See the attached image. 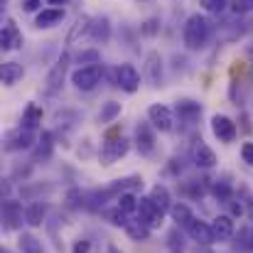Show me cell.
I'll list each match as a JSON object with an SVG mask.
<instances>
[{
	"label": "cell",
	"instance_id": "obj_1",
	"mask_svg": "<svg viewBox=\"0 0 253 253\" xmlns=\"http://www.w3.org/2000/svg\"><path fill=\"white\" fill-rule=\"evenodd\" d=\"M211 32H214V22L207 17V15H189L184 27H182V42L189 52H199L207 47V42L211 40Z\"/></svg>",
	"mask_w": 253,
	"mask_h": 253
},
{
	"label": "cell",
	"instance_id": "obj_2",
	"mask_svg": "<svg viewBox=\"0 0 253 253\" xmlns=\"http://www.w3.org/2000/svg\"><path fill=\"white\" fill-rule=\"evenodd\" d=\"M103 74H106V69L101 64H96V67H79V69L72 72V84L77 86L79 91H93L96 86L101 84Z\"/></svg>",
	"mask_w": 253,
	"mask_h": 253
},
{
	"label": "cell",
	"instance_id": "obj_3",
	"mask_svg": "<svg viewBox=\"0 0 253 253\" xmlns=\"http://www.w3.org/2000/svg\"><path fill=\"white\" fill-rule=\"evenodd\" d=\"M111 82H113V86L123 88L126 93H135L140 88V74H138V69L133 64H121V67L113 69Z\"/></svg>",
	"mask_w": 253,
	"mask_h": 253
},
{
	"label": "cell",
	"instance_id": "obj_4",
	"mask_svg": "<svg viewBox=\"0 0 253 253\" xmlns=\"http://www.w3.org/2000/svg\"><path fill=\"white\" fill-rule=\"evenodd\" d=\"M128 148H130V143H128L126 138H113V135H108L106 143H103V148H101V153H98L101 165H113L116 160H121V158L128 153Z\"/></svg>",
	"mask_w": 253,
	"mask_h": 253
},
{
	"label": "cell",
	"instance_id": "obj_5",
	"mask_svg": "<svg viewBox=\"0 0 253 253\" xmlns=\"http://www.w3.org/2000/svg\"><path fill=\"white\" fill-rule=\"evenodd\" d=\"M67 67H69V54L64 52V54L52 64V69H49V74H47V79H44V88H47L49 96H54V93L62 88L64 77H67Z\"/></svg>",
	"mask_w": 253,
	"mask_h": 253
},
{
	"label": "cell",
	"instance_id": "obj_6",
	"mask_svg": "<svg viewBox=\"0 0 253 253\" xmlns=\"http://www.w3.org/2000/svg\"><path fill=\"white\" fill-rule=\"evenodd\" d=\"M143 74H145L148 84L153 86V88L163 86V77H165V74H163V57H160V52H158V49H150V52L145 54Z\"/></svg>",
	"mask_w": 253,
	"mask_h": 253
},
{
	"label": "cell",
	"instance_id": "obj_7",
	"mask_svg": "<svg viewBox=\"0 0 253 253\" xmlns=\"http://www.w3.org/2000/svg\"><path fill=\"white\" fill-rule=\"evenodd\" d=\"M211 133H214V138H219V143H234L239 130H236V123L229 116L216 113L211 118Z\"/></svg>",
	"mask_w": 253,
	"mask_h": 253
},
{
	"label": "cell",
	"instance_id": "obj_8",
	"mask_svg": "<svg viewBox=\"0 0 253 253\" xmlns=\"http://www.w3.org/2000/svg\"><path fill=\"white\" fill-rule=\"evenodd\" d=\"M37 143L35 138V130H27V128H15L5 135V150H27Z\"/></svg>",
	"mask_w": 253,
	"mask_h": 253
},
{
	"label": "cell",
	"instance_id": "obj_9",
	"mask_svg": "<svg viewBox=\"0 0 253 253\" xmlns=\"http://www.w3.org/2000/svg\"><path fill=\"white\" fill-rule=\"evenodd\" d=\"M138 219L145 221L150 229H158V226L163 224L165 214L155 207V202H153L150 197H140V199H138Z\"/></svg>",
	"mask_w": 253,
	"mask_h": 253
},
{
	"label": "cell",
	"instance_id": "obj_10",
	"mask_svg": "<svg viewBox=\"0 0 253 253\" xmlns=\"http://www.w3.org/2000/svg\"><path fill=\"white\" fill-rule=\"evenodd\" d=\"M148 118H150L153 128L160 130V133H169L172 126H174V116H172V111H169L168 106H163V103H153V106L148 108Z\"/></svg>",
	"mask_w": 253,
	"mask_h": 253
},
{
	"label": "cell",
	"instance_id": "obj_11",
	"mask_svg": "<svg viewBox=\"0 0 253 253\" xmlns=\"http://www.w3.org/2000/svg\"><path fill=\"white\" fill-rule=\"evenodd\" d=\"M174 113H177L179 123L194 126L202 118V103L199 101H192V98H182V101L174 103Z\"/></svg>",
	"mask_w": 253,
	"mask_h": 253
},
{
	"label": "cell",
	"instance_id": "obj_12",
	"mask_svg": "<svg viewBox=\"0 0 253 253\" xmlns=\"http://www.w3.org/2000/svg\"><path fill=\"white\" fill-rule=\"evenodd\" d=\"M2 221H5V229H10V231L20 229L22 221H27L25 211H22V204L17 199H5L2 202Z\"/></svg>",
	"mask_w": 253,
	"mask_h": 253
},
{
	"label": "cell",
	"instance_id": "obj_13",
	"mask_svg": "<svg viewBox=\"0 0 253 253\" xmlns=\"http://www.w3.org/2000/svg\"><path fill=\"white\" fill-rule=\"evenodd\" d=\"M20 44H22V35H20L15 20L7 17L0 30V47H2V52H12V49H20Z\"/></svg>",
	"mask_w": 253,
	"mask_h": 253
},
{
	"label": "cell",
	"instance_id": "obj_14",
	"mask_svg": "<svg viewBox=\"0 0 253 253\" xmlns=\"http://www.w3.org/2000/svg\"><path fill=\"white\" fill-rule=\"evenodd\" d=\"M135 148L145 158H150L155 153V133H153V128L148 123H138V128H135Z\"/></svg>",
	"mask_w": 253,
	"mask_h": 253
},
{
	"label": "cell",
	"instance_id": "obj_15",
	"mask_svg": "<svg viewBox=\"0 0 253 253\" xmlns=\"http://www.w3.org/2000/svg\"><path fill=\"white\" fill-rule=\"evenodd\" d=\"M192 163L202 169H211L216 165V155H214V150L204 140H194V145H192Z\"/></svg>",
	"mask_w": 253,
	"mask_h": 253
},
{
	"label": "cell",
	"instance_id": "obj_16",
	"mask_svg": "<svg viewBox=\"0 0 253 253\" xmlns=\"http://www.w3.org/2000/svg\"><path fill=\"white\" fill-rule=\"evenodd\" d=\"M140 187H143V177L133 174V177H126V179H116V182H111V184L106 187V194H108V199H118L121 194H126V192H135V189H140Z\"/></svg>",
	"mask_w": 253,
	"mask_h": 253
},
{
	"label": "cell",
	"instance_id": "obj_17",
	"mask_svg": "<svg viewBox=\"0 0 253 253\" xmlns=\"http://www.w3.org/2000/svg\"><path fill=\"white\" fill-rule=\"evenodd\" d=\"M211 234H214V241H219V244L231 241V236H234V216H231V214H219V216H214V221H211Z\"/></svg>",
	"mask_w": 253,
	"mask_h": 253
},
{
	"label": "cell",
	"instance_id": "obj_18",
	"mask_svg": "<svg viewBox=\"0 0 253 253\" xmlns=\"http://www.w3.org/2000/svg\"><path fill=\"white\" fill-rule=\"evenodd\" d=\"M64 20V7H44L35 15V27L37 30H49V27H57L62 25Z\"/></svg>",
	"mask_w": 253,
	"mask_h": 253
},
{
	"label": "cell",
	"instance_id": "obj_19",
	"mask_svg": "<svg viewBox=\"0 0 253 253\" xmlns=\"http://www.w3.org/2000/svg\"><path fill=\"white\" fill-rule=\"evenodd\" d=\"M187 234L192 241H197V246H209L214 244V234H211V224L202 221V219H194L189 226H187Z\"/></svg>",
	"mask_w": 253,
	"mask_h": 253
},
{
	"label": "cell",
	"instance_id": "obj_20",
	"mask_svg": "<svg viewBox=\"0 0 253 253\" xmlns=\"http://www.w3.org/2000/svg\"><path fill=\"white\" fill-rule=\"evenodd\" d=\"M52 150H54V135L49 130H42L37 143H35V148H32V160L35 163H44V160L52 158Z\"/></svg>",
	"mask_w": 253,
	"mask_h": 253
},
{
	"label": "cell",
	"instance_id": "obj_21",
	"mask_svg": "<svg viewBox=\"0 0 253 253\" xmlns=\"http://www.w3.org/2000/svg\"><path fill=\"white\" fill-rule=\"evenodd\" d=\"M91 25H93V17H88V15H79V17L74 20V25H72L69 35H67V44L72 47V44H77L82 37H86V35L91 32Z\"/></svg>",
	"mask_w": 253,
	"mask_h": 253
},
{
	"label": "cell",
	"instance_id": "obj_22",
	"mask_svg": "<svg viewBox=\"0 0 253 253\" xmlns=\"http://www.w3.org/2000/svg\"><path fill=\"white\" fill-rule=\"evenodd\" d=\"M88 37H91L93 42H98V44H106V42L111 40V20H108L106 15L93 17V25H91Z\"/></svg>",
	"mask_w": 253,
	"mask_h": 253
},
{
	"label": "cell",
	"instance_id": "obj_23",
	"mask_svg": "<svg viewBox=\"0 0 253 253\" xmlns=\"http://www.w3.org/2000/svg\"><path fill=\"white\" fill-rule=\"evenodd\" d=\"M42 116H44V111H42L40 103H27L25 111H22V128H27V130H37L40 123H42Z\"/></svg>",
	"mask_w": 253,
	"mask_h": 253
},
{
	"label": "cell",
	"instance_id": "obj_24",
	"mask_svg": "<svg viewBox=\"0 0 253 253\" xmlns=\"http://www.w3.org/2000/svg\"><path fill=\"white\" fill-rule=\"evenodd\" d=\"M22 74H25V69L17 62H2V67H0V79L5 86H15L22 79Z\"/></svg>",
	"mask_w": 253,
	"mask_h": 253
},
{
	"label": "cell",
	"instance_id": "obj_25",
	"mask_svg": "<svg viewBox=\"0 0 253 253\" xmlns=\"http://www.w3.org/2000/svg\"><path fill=\"white\" fill-rule=\"evenodd\" d=\"M44 216H47V204L42 199H35L27 209H25V219L30 226H42L44 224Z\"/></svg>",
	"mask_w": 253,
	"mask_h": 253
},
{
	"label": "cell",
	"instance_id": "obj_26",
	"mask_svg": "<svg viewBox=\"0 0 253 253\" xmlns=\"http://www.w3.org/2000/svg\"><path fill=\"white\" fill-rule=\"evenodd\" d=\"M169 216H172V221H174L177 226H184V229L194 221V214H192V209H189L184 202H174L172 209H169Z\"/></svg>",
	"mask_w": 253,
	"mask_h": 253
},
{
	"label": "cell",
	"instance_id": "obj_27",
	"mask_svg": "<svg viewBox=\"0 0 253 253\" xmlns=\"http://www.w3.org/2000/svg\"><path fill=\"white\" fill-rule=\"evenodd\" d=\"M211 197L219 199V202H224V204H229V202L234 199V187H231V182H229L226 177L214 179V182H211Z\"/></svg>",
	"mask_w": 253,
	"mask_h": 253
},
{
	"label": "cell",
	"instance_id": "obj_28",
	"mask_svg": "<svg viewBox=\"0 0 253 253\" xmlns=\"http://www.w3.org/2000/svg\"><path fill=\"white\" fill-rule=\"evenodd\" d=\"M150 199L155 202V207L163 211V214H168L169 209H172V199H169V192H168V187H163V184H155L153 189H150Z\"/></svg>",
	"mask_w": 253,
	"mask_h": 253
},
{
	"label": "cell",
	"instance_id": "obj_29",
	"mask_svg": "<svg viewBox=\"0 0 253 253\" xmlns=\"http://www.w3.org/2000/svg\"><path fill=\"white\" fill-rule=\"evenodd\" d=\"M126 234L130 236V241H148L150 239V226L140 219H130L126 226Z\"/></svg>",
	"mask_w": 253,
	"mask_h": 253
},
{
	"label": "cell",
	"instance_id": "obj_30",
	"mask_svg": "<svg viewBox=\"0 0 253 253\" xmlns=\"http://www.w3.org/2000/svg\"><path fill=\"white\" fill-rule=\"evenodd\" d=\"M72 62L79 67H96V64H101V52L98 49H82L72 57Z\"/></svg>",
	"mask_w": 253,
	"mask_h": 253
},
{
	"label": "cell",
	"instance_id": "obj_31",
	"mask_svg": "<svg viewBox=\"0 0 253 253\" xmlns=\"http://www.w3.org/2000/svg\"><path fill=\"white\" fill-rule=\"evenodd\" d=\"M121 103L118 101H108V103H103V108L98 111V123L101 126H106V123H111V121H116L118 116H121Z\"/></svg>",
	"mask_w": 253,
	"mask_h": 253
},
{
	"label": "cell",
	"instance_id": "obj_32",
	"mask_svg": "<svg viewBox=\"0 0 253 253\" xmlns=\"http://www.w3.org/2000/svg\"><path fill=\"white\" fill-rule=\"evenodd\" d=\"M116 207L130 216L133 211H138V197H135L133 192H126V194H121V197L116 199Z\"/></svg>",
	"mask_w": 253,
	"mask_h": 253
},
{
	"label": "cell",
	"instance_id": "obj_33",
	"mask_svg": "<svg viewBox=\"0 0 253 253\" xmlns=\"http://www.w3.org/2000/svg\"><path fill=\"white\" fill-rule=\"evenodd\" d=\"M103 219H106L108 224H113V226H123V229H126V226H128V221H130V219H128V214H126V211H121L118 207H113V209H103Z\"/></svg>",
	"mask_w": 253,
	"mask_h": 253
},
{
	"label": "cell",
	"instance_id": "obj_34",
	"mask_svg": "<svg viewBox=\"0 0 253 253\" xmlns=\"http://www.w3.org/2000/svg\"><path fill=\"white\" fill-rule=\"evenodd\" d=\"M20 249H22V253H44V249H42V244L32 236V234H22L20 236Z\"/></svg>",
	"mask_w": 253,
	"mask_h": 253
},
{
	"label": "cell",
	"instance_id": "obj_35",
	"mask_svg": "<svg viewBox=\"0 0 253 253\" xmlns=\"http://www.w3.org/2000/svg\"><path fill=\"white\" fill-rule=\"evenodd\" d=\"M168 249L172 253H184V239L179 234V226H174L168 234Z\"/></svg>",
	"mask_w": 253,
	"mask_h": 253
},
{
	"label": "cell",
	"instance_id": "obj_36",
	"mask_svg": "<svg viewBox=\"0 0 253 253\" xmlns=\"http://www.w3.org/2000/svg\"><path fill=\"white\" fill-rule=\"evenodd\" d=\"M158 32H160V20L158 17H150V20H145L140 25V35L143 37H155Z\"/></svg>",
	"mask_w": 253,
	"mask_h": 253
},
{
	"label": "cell",
	"instance_id": "obj_37",
	"mask_svg": "<svg viewBox=\"0 0 253 253\" xmlns=\"http://www.w3.org/2000/svg\"><path fill=\"white\" fill-rule=\"evenodd\" d=\"M231 10H234V15H251L253 12V0H234L231 2Z\"/></svg>",
	"mask_w": 253,
	"mask_h": 253
},
{
	"label": "cell",
	"instance_id": "obj_38",
	"mask_svg": "<svg viewBox=\"0 0 253 253\" xmlns=\"http://www.w3.org/2000/svg\"><path fill=\"white\" fill-rule=\"evenodd\" d=\"M202 5L207 7V12H224L226 10V5H229V0H202Z\"/></svg>",
	"mask_w": 253,
	"mask_h": 253
},
{
	"label": "cell",
	"instance_id": "obj_39",
	"mask_svg": "<svg viewBox=\"0 0 253 253\" xmlns=\"http://www.w3.org/2000/svg\"><path fill=\"white\" fill-rule=\"evenodd\" d=\"M241 158H244V163L253 168V143H244L241 145Z\"/></svg>",
	"mask_w": 253,
	"mask_h": 253
},
{
	"label": "cell",
	"instance_id": "obj_40",
	"mask_svg": "<svg viewBox=\"0 0 253 253\" xmlns=\"http://www.w3.org/2000/svg\"><path fill=\"white\" fill-rule=\"evenodd\" d=\"M20 7H22L25 12H37V10L42 7V0H22Z\"/></svg>",
	"mask_w": 253,
	"mask_h": 253
},
{
	"label": "cell",
	"instance_id": "obj_41",
	"mask_svg": "<svg viewBox=\"0 0 253 253\" xmlns=\"http://www.w3.org/2000/svg\"><path fill=\"white\" fill-rule=\"evenodd\" d=\"M88 251H91V241H86V239H79L74 244V249H72V253H88Z\"/></svg>",
	"mask_w": 253,
	"mask_h": 253
},
{
	"label": "cell",
	"instance_id": "obj_42",
	"mask_svg": "<svg viewBox=\"0 0 253 253\" xmlns=\"http://www.w3.org/2000/svg\"><path fill=\"white\" fill-rule=\"evenodd\" d=\"M192 253H214V251H211L209 246H197V249H194Z\"/></svg>",
	"mask_w": 253,
	"mask_h": 253
},
{
	"label": "cell",
	"instance_id": "obj_43",
	"mask_svg": "<svg viewBox=\"0 0 253 253\" xmlns=\"http://www.w3.org/2000/svg\"><path fill=\"white\" fill-rule=\"evenodd\" d=\"M246 216H249V219L253 221V199L249 202V207H246Z\"/></svg>",
	"mask_w": 253,
	"mask_h": 253
},
{
	"label": "cell",
	"instance_id": "obj_44",
	"mask_svg": "<svg viewBox=\"0 0 253 253\" xmlns=\"http://www.w3.org/2000/svg\"><path fill=\"white\" fill-rule=\"evenodd\" d=\"M44 2H49V5H67L69 0H44Z\"/></svg>",
	"mask_w": 253,
	"mask_h": 253
},
{
	"label": "cell",
	"instance_id": "obj_45",
	"mask_svg": "<svg viewBox=\"0 0 253 253\" xmlns=\"http://www.w3.org/2000/svg\"><path fill=\"white\" fill-rule=\"evenodd\" d=\"M246 52H249V57L253 59V44H249V49H246Z\"/></svg>",
	"mask_w": 253,
	"mask_h": 253
},
{
	"label": "cell",
	"instance_id": "obj_46",
	"mask_svg": "<svg viewBox=\"0 0 253 253\" xmlns=\"http://www.w3.org/2000/svg\"><path fill=\"white\" fill-rule=\"evenodd\" d=\"M2 253H12V251H2Z\"/></svg>",
	"mask_w": 253,
	"mask_h": 253
}]
</instances>
